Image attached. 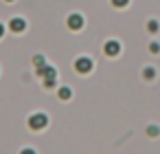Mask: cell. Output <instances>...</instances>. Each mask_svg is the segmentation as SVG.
Wrapping results in <instances>:
<instances>
[{
  "mask_svg": "<svg viewBox=\"0 0 160 154\" xmlns=\"http://www.w3.org/2000/svg\"><path fill=\"white\" fill-rule=\"evenodd\" d=\"M112 5L121 9V7H127V5H129V0H112Z\"/></svg>",
  "mask_w": 160,
  "mask_h": 154,
  "instance_id": "12",
  "label": "cell"
},
{
  "mask_svg": "<svg viewBox=\"0 0 160 154\" xmlns=\"http://www.w3.org/2000/svg\"><path fill=\"white\" fill-rule=\"evenodd\" d=\"M149 51H151V53H160V44H158V42H151V44H149Z\"/></svg>",
  "mask_w": 160,
  "mask_h": 154,
  "instance_id": "13",
  "label": "cell"
},
{
  "mask_svg": "<svg viewBox=\"0 0 160 154\" xmlns=\"http://www.w3.org/2000/svg\"><path fill=\"white\" fill-rule=\"evenodd\" d=\"M142 77H145L147 82H151V79L156 77V68H153V66H145V68H142Z\"/></svg>",
  "mask_w": 160,
  "mask_h": 154,
  "instance_id": "7",
  "label": "cell"
},
{
  "mask_svg": "<svg viewBox=\"0 0 160 154\" xmlns=\"http://www.w3.org/2000/svg\"><path fill=\"white\" fill-rule=\"evenodd\" d=\"M46 125H48V117L44 112H35V114L29 117V128L31 130H44Z\"/></svg>",
  "mask_w": 160,
  "mask_h": 154,
  "instance_id": "2",
  "label": "cell"
},
{
  "mask_svg": "<svg viewBox=\"0 0 160 154\" xmlns=\"http://www.w3.org/2000/svg\"><path fill=\"white\" fill-rule=\"evenodd\" d=\"M9 29H11L13 33H22V31L27 29V22H24L22 18H11V20H9Z\"/></svg>",
  "mask_w": 160,
  "mask_h": 154,
  "instance_id": "6",
  "label": "cell"
},
{
  "mask_svg": "<svg viewBox=\"0 0 160 154\" xmlns=\"http://www.w3.org/2000/svg\"><path fill=\"white\" fill-rule=\"evenodd\" d=\"M66 24H68V29L79 31V29H83V16H81V13H70V16L66 18Z\"/></svg>",
  "mask_w": 160,
  "mask_h": 154,
  "instance_id": "4",
  "label": "cell"
},
{
  "mask_svg": "<svg viewBox=\"0 0 160 154\" xmlns=\"http://www.w3.org/2000/svg\"><path fill=\"white\" fill-rule=\"evenodd\" d=\"M92 66H94V64H92V60H90V57H83V55H81V57H77V60H75V71H77V73H81V75L90 73V71H92Z\"/></svg>",
  "mask_w": 160,
  "mask_h": 154,
  "instance_id": "3",
  "label": "cell"
},
{
  "mask_svg": "<svg viewBox=\"0 0 160 154\" xmlns=\"http://www.w3.org/2000/svg\"><path fill=\"white\" fill-rule=\"evenodd\" d=\"M70 97H72V90H70L68 86H62V88H59V99H62V101H68Z\"/></svg>",
  "mask_w": 160,
  "mask_h": 154,
  "instance_id": "8",
  "label": "cell"
},
{
  "mask_svg": "<svg viewBox=\"0 0 160 154\" xmlns=\"http://www.w3.org/2000/svg\"><path fill=\"white\" fill-rule=\"evenodd\" d=\"M33 66H35V68H42V66H46V60H44V55H35V57H33Z\"/></svg>",
  "mask_w": 160,
  "mask_h": 154,
  "instance_id": "9",
  "label": "cell"
},
{
  "mask_svg": "<svg viewBox=\"0 0 160 154\" xmlns=\"http://www.w3.org/2000/svg\"><path fill=\"white\" fill-rule=\"evenodd\" d=\"M158 29H160V24H158L156 20H149V22H147V31H149V33H156Z\"/></svg>",
  "mask_w": 160,
  "mask_h": 154,
  "instance_id": "10",
  "label": "cell"
},
{
  "mask_svg": "<svg viewBox=\"0 0 160 154\" xmlns=\"http://www.w3.org/2000/svg\"><path fill=\"white\" fill-rule=\"evenodd\" d=\"M38 75L42 77V82H44V88H53L55 84H57V71L53 68V66H42V68H38Z\"/></svg>",
  "mask_w": 160,
  "mask_h": 154,
  "instance_id": "1",
  "label": "cell"
},
{
  "mask_svg": "<svg viewBox=\"0 0 160 154\" xmlns=\"http://www.w3.org/2000/svg\"><path fill=\"white\" fill-rule=\"evenodd\" d=\"M103 51H105V55L114 57V55H118V53H121V42H116V40H108V42H105V46H103Z\"/></svg>",
  "mask_w": 160,
  "mask_h": 154,
  "instance_id": "5",
  "label": "cell"
},
{
  "mask_svg": "<svg viewBox=\"0 0 160 154\" xmlns=\"http://www.w3.org/2000/svg\"><path fill=\"white\" fill-rule=\"evenodd\" d=\"M2 35H5V24L0 22V38H2Z\"/></svg>",
  "mask_w": 160,
  "mask_h": 154,
  "instance_id": "15",
  "label": "cell"
},
{
  "mask_svg": "<svg viewBox=\"0 0 160 154\" xmlns=\"http://www.w3.org/2000/svg\"><path fill=\"white\" fill-rule=\"evenodd\" d=\"M5 3H13V0H5Z\"/></svg>",
  "mask_w": 160,
  "mask_h": 154,
  "instance_id": "16",
  "label": "cell"
},
{
  "mask_svg": "<svg viewBox=\"0 0 160 154\" xmlns=\"http://www.w3.org/2000/svg\"><path fill=\"white\" fill-rule=\"evenodd\" d=\"M20 154H38L33 147H24V150H20Z\"/></svg>",
  "mask_w": 160,
  "mask_h": 154,
  "instance_id": "14",
  "label": "cell"
},
{
  "mask_svg": "<svg viewBox=\"0 0 160 154\" xmlns=\"http://www.w3.org/2000/svg\"><path fill=\"white\" fill-rule=\"evenodd\" d=\"M147 134H149L151 139H156V136L160 134V128H158V125H149V128H147Z\"/></svg>",
  "mask_w": 160,
  "mask_h": 154,
  "instance_id": "11",
  "label": "cell"
}]
</instances>
